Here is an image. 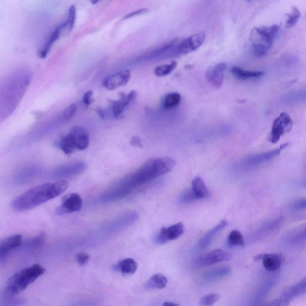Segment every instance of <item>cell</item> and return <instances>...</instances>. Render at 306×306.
Instances as JSON below:
<instances>
[{
    "instance_id": "obj_1",
    "label": "cell",
    "mask_w": 306,
    "mask_h": 306,
    "mask_svg": "<svg viewBox=\"0 0 306 306\" xmlns=\"http://www.w3.org/2000/svg\"><path fill=\"white\" fill-rule=\"evenodd\" d=\"M68 183L61 180L41 184L28 190L13 200L12 207L16 211H25L33 209L50 200L55 199L67 191Z\"/></svg>"
},
{
    "instance_id": "obj_2",
    "label": "cell",
    "mask_w": 306,
    "mask_h": 306,
    "mask_svg": "<svg viewBox=\"0 0 306 306\" xmlns=\"http://www.w3.org/2000/svg\"><path fill=\"white\" fill-rule=\"evenodd\" d=\"M45 271L46 270L43 266L35 264L13 274L7 281L2 297L3 299H13L16 295L24 291L30 284L43 275Z\"/></svg>"
},
{
    "instance_id": "obj_3",
    "label": "cell",
    "mask_w": 306,
    "mask_h": 306,
    "mask_svg": "<svg viewBox=\"0 0 306 306\" xmlns=\"http://www.w3.org/2000/svg\"><path fill=\"white\" fill-rule=\"evenodd\" d=\"M279 30L280 26L277 24L252 29L249 38L256 57H263L267 55Z\"/></svg>"
},
{
    "instance_id": "obj_4",
    "label": "cell",
    "mask_w": 306,
    "mask_h": 306,
    "mask_svg": "<svg viewBox=\"0 0 306 306\" xmlns=\"http://www.w3.org/2000/svg\"><path fill=\"white\" fill-rule=\"evenodd\" d=\"M205 34L203 32L193 34L189 38L177 42L175 48V57H179L196 51L205 41Z\"/></svg>"
},
{
    "instance_id": "obj_5",
    "label": "cell",
    "mask_w": 306,
    "mask_h": 306,
    "mask_svg": "<svg viewBox=\"0 0 306 306\" xmlns=\"http://www.w3.org/2000/svg\"><path fill=\"white\" fill-rule=\"evenodd\" d=\"M292 125L293 121L289 115L286 113H282L274 121L269 136V141L271 143H276L281 139V136L291 130Z\"/></svg>"
},
{
    "instance_id": "obj_6",
    "label": "cell",
    "mask_w": 306,
    "mask_h": 306,
    "mask_svg": "<svg viewBox=\"0 0 306 306\" xmlns=\"http://www.w3.org/2000/svg\"><path fill=\"white\" fill-rule=\"evenodd\" d=\"M231 258L232 255L229 253L223 250L215 249L198 258L195 265L197 268L208 267L218 263L228 262Z\"/></svg>"
},
{
    "instance_id": "obj_7",
    "label": "cell",
    "mask_w": 306,
    "mask_h": 306,
    "mask_svg": "<svg viewBox=\"0 0 306 306\" xmlns=\"http://www.w3.org/2000/svg\"><path fill=\"white\" fill-rule=\"evenodd\" d=\"M306 292V278H304L302 281L295 286L287 289L282 293L280 299L274 300L270 303L271 306H287L292 300L295 298L302 296Z\"/></svg>"
},
{
    "instance_id": "obj_8",
    "label": "cell",
    "mask_w": 306,
    "mask_h": 306,
    "mask_svg": "<svg viewBox=\"0 0 306 306\" xmlns=\"http://www.w3.org/2000/svg\"><path fill=\"white\" fill-rule=\"evenodd\" d=\"M184 230L185 228H184V224L182 223L173 224L169 228H163L160 230L159 233L155 236V243L157 244L162 245L177 239L179 237L183 235Z\"/></svg>"
},
{
    "instance_id": "obj_9",
    "label": "cell",
    "mask_w": 306,
    "mask_h": 306,
    "mask_svg": "<svg viewBox=\"0 0 306 306\" xmlns=\"http://www.w3.org/2000/svg\"><path fill=\"white\" fill-rule=\"evenodd\" d=\"M83 207V200L76 193L67 195L62 199V204L57 208L55 212L57 215H61L80 211Z\"/></svg>"
},
{
    "instance_id": "obj_10",
    "label": "cell",
    "mask_w": 306,
    "mask_h": 306,
    "mask_svg": "<svg viewBox=\"0 0 306 306\" xmlns=\"http://www.w3.org/2000/svg\"><path fill=\"white\" fill-rule=\"evenodd\" d=\"M22 244V236L15 234L0 241V264L6 262L10 253L18 249Z\"/></svg>"
},
{
    "instance_id": "obj_11",
    "label": "cell",
    "mask_w": 306,
    "mask_h": 306,
    "mask_svg": "<svg viewBox=\"0 0 306 306\" xmlns=\"http://www.w3.org/2000/svg\"><path fill=\"white\" fill-rule=\"evenodd\" d=\"M131 73L129 70L119 71L105 79L104 86L105 88L110 91L115 90L126 85L131 80Z\"/></svg>"
},
{
    "instance_id": "obj_12",
    "label": "cell",
    "mask_w": 306,
    "mask_h": 306,
    "mask_svg": "<svg viewBox=\"0 0 306 306\" xmlns=\"http://www.w3.org/2000/svg\"><path fill=\"white\" fill-rule=\"evenodd\" d=\"M288 144L282 145L278 149L271 150L270 152L261 153V154L250 155L244 160V165L247 166H255L268 162L278 156L279 154Z\"/></svg>"
},
{
    "instance_id": "obj_13",
    "label": "cell",
    "mask_w": 306,
    "mask_h": 306,
    "mask_svg": "<svg viewBox=\"0 0 306 306\" xmlns=\"http://www.w3.org/2000/svg\"><path fill=\"white\" fill-rule=\"evenodd\" d=\"M226 68V63H219L208 68L207 78L211 85L215 88H220L223 85Z\"/></svg>"
},
{
    "instance_id": "obj_14",
    "label": "cell",
    "mask_w": 306,
    "mask_h": 306,
    "mask_svg": "<svg viewBox=\"0 0 306 306\" xmlns=\"http://www.w3.org/2000/svg\"><path fill=\"white\" fill-rule=\"evenodd\" d=\"M70 134L75 140L76 149L83 151L89 145V134L85 129L80 126H75L71 129Z\"/></svg>"
},
{
    "instance_id": "obj_15",
    "label": "cell",
    "mask_w": 306,
    "mask_h": 306,
    "mask_svg": "<svg viewBox=\"0 0 306 306\" xmlns=\"http://www.w3.org/2000/svg\"><path fill=\"white\" fill-rule=\"evenodd\" d=\"M137 96V92L133 91L129 92L128 96L125 94H121L120 98L117 101L112 102V109L113 113L116 117L119 116L123 112L125 107L133 102Z\"/></svg>"
},
{
    "instance_id": "obj_16",
    "label": "cell",
    "mask_w": 306,
    "mask_h": 306,
    "mask_svg": "<svg viewBox=\"0 0 306 306\" xmlns=\"http://www.w3.org/2000/svg\"><path fill=\"white\" fill-rule=\"evenodd\" d=\"M228 222L226 220H223L215 226L214 228L210 229L209 231L205 234L202 239H200L198 247L200 249H204L210 245L214 237L217 235L219 232L222 231L224 228L228 226Z\"/></svg>"
},
{
    "instance_id": "obj_17",
    "label": "cell",
    "mask_w": 306,
    "mask_h": 306,
    "mask_svg": "<svg viewBox=\"0 0 306 306\" xmlns=\"http://www.w3.org/2000/svg\"><path fill=\"white\" fill-rule=\"evenodd\" d=\"M84 170V166L83 165L64 166L55 171L54 176L55 178H69L71 176L78 175V174L82 172Z\"/></svg>"
},
{
    "instance_id": "obj_18",
    "label": "cell",
    "mask_w": 306,
    "mask_h": 306,
    "mask_svg": "<svg viewBox=\"0 0 306 306\" xmlns=\"http://www.w3.org/2000/svg\"><path fill=\"white\" fill-rule=\"evenodd\" d=\"M137 268H138V265L135 261L132 258H126L115 265L113 268V270L119 271L124 275H132L136 272Z\"/></svg>"
},
{
    "instance_id": "obj_19",
    "label": "cell",
    "mask_w": 306,
    "mask_h": 306,
    "mask_svg": "<svg viewBox=\"0 0 306 306\" xmlns=\"http://www.w3.org/2000/svg\"><path fill=\"white\" fill-rule=\"evenodd\" d=\"M264 267L268 271H276L281 268L282 257L277 254H263Z\"/></svg>"
},
{
    "instance_id": "obj_20",
    "label": "cell",
    "mask_w": 306,
    "mask_h": 306,
    "mask_svg": "<svg viewBox=\"0 0 306 306\" xmlns=\"http://www.w3.org/2000/svg\"><path fill=\"white\" fill-rule=\"evenodd\" d=\"M62 33V25H60L55 29L54 32L51 34V35L49 36V38L45 42L44 46L42 47L39 52V56L40 57L45 58L47 57V54L51 51L53 45L59 39Z\"/></svg>"
},
{
    "instance_id": "obj_21",
    "label": "cell",
    "mask_w": 306,
    "mask_h": 306,
    "mask_svg": "<svg viewBox=\"0 0 306 306\" xmlns=\"http://www.w3.org/2000/svg\"><path fill=\"white\" fill-rule=\"evenodd\" d=\"M282 218L276 219L270 222L264 224L260 229H258L254 234V237L256 239H262L263 237L267 236L271 232L276 230L278 229L282 223Z\"/></svg>"
},
{
    "instance_id": "obj_22",
    "label": "cell",
    "mask_w": 306,
    "mask_h": 306,
    "mask_svg": "<svg viewBox=\"0 0 306 306\" xmlns=\"http://www.w3.org/2000/svg\"><path fill=\"white\" fill-rule=\"evenodd\" d=\"M191 189L199 200L210 196L209 191L201 178L196 177L192 180Z\"/></svg>"
},
{
    "instance_id": "obj_23",
    "label": "cell",
    "mask_w": 306,
    "mask_h": 306,
    "mask_svg": "<svg viewBox=\"0 0 306 306\" xmlns=\"http://www.w3.org/2000/svg\"><path fill=\"white\" fill-rule=\"evenodd\" d=\"M231 73L235 77L241 79V80H247V79L254 78L260 77L264 75V73L262 71H249L236 67L234 66L231 68Z\"/></svg>"
},
{
    "instance_id": "obj_24",
    "label": "cell",
    "mask_w": 306,
    "mask_h": 306,
    "mask_svg": "<svg viewBox=\"0 0 306 306\" xmlns=\"http://www.w3.org/2000/svg\"><path fill=\"white\" fill-rule=\"evenodd\" d=\"M286 240L289 244L297 245L302 244L306 241V228H301L291 231L287 234Z\"/></svg>"
},
{
    "instance_id": "obj_25",
    "label": "cell",
    "mask_w": 306,
    "mask_h": 306,
    "mask_svg": "<svg viewBox=\"0 0 306 306\" xmlns=\"http://www.w3.org/2000/svg\"><path fill=\"white\" fill-rule=\"evenodd\" d=\"M168 279L162 274L158 273L152 276L147 282V289H163L167 286Z\"/></svg>"
},
{
    "instance_id": "obj_26",
    "label": "cell",
    "mask_w": 306,
    "mask_h": 306,
    "mask_svg": "<svg viewBox=\"0 0 306 306\" xmlns=\"http://www.w3.org/2000/svg\"><path fill=\"white\" fill-rule=\"evenodd\" d=\"M231 272V268L228 266L213 269L208 271L204 276V280L208 282L214 281L222 277L228 276Z\"/></svg>"
},
{
    "instance_id": "obj_27",
    "label": "cell",
    "mask_w": 306,
    "mask_h": 306,
    "mask_svg": "<svg viewBox=\"0 0 306 306\" xmlns=\"http://www.w3.org/2000/svg\"><path fill=\"white\" fill-rule=\"evenodd\" d=\"M46 234L42 232L34 238L29 240L23 244L22 249L25 250H33L38 249L44 245L46 242Z\"/></svg>"
},
{
    "instance_id": "obj_28",
    "label": "cell",
    "mask_w": 306,
    "mask_h": 306,
    "mask_svg": "<svg viewBox=\"0 0 306 306\" xmlns=\"http://www.w3.org/2000/svg\"><path fill=\"white\" fill-rule=\"evenodd\" d=\"M76 17V8L75 5H73L68 10L67 20L62 24V32L69 33L73 30L75 25Z\"/></svg>"
},
{
    "instance_id": "obj_29",
    "label": "cell",
    "mask_w": 306,
    "mask_h": 306,
    "mask_svg": "<svg viewBox=\"0 0 306 306\" xmlns=\"http://www.w3.org/2000/svg\"><path fill=\"white\" fill-rule=\"evenodd\" d=\"M59 147L66 154H70L76 149L75 140L70 134L61 139L59 142Z\"/></svg>"
},
{
    "instance_id": "obj_30",
    "label": "cell",
    "mask_w": 306,
    "mask_h": 306,
    "mask_svg": "<svg viewBox=\"0 0 306 306\" xmlns=\"http://www.w3.org/2000/svg\"><path fill=\"white\" fill-rule=\"evenodd\" d=\"M181 97L180 94L176 92H172L167 95L163 100V106L165 109H173L177 107L181 101Z\"/></svg>"
},
{
    "instance_id": "obj_31",
    "label": "cell",
    "mask_w": 306,
    "mask_h": 306,
    "mask_svg": "<svg viewBox=\"0 0 306 306\" xmlns=\"http://www.w3.org/2000/svg\"><path fill=\"white\" fill-rule=\"evenodd\" d=\"M228 245L230 247H244V237L239 231L233 230L229 234L228 239Z\"/></svg>"
},
{
    "instance_id": "obj_32",
    "label": "cell",
    "mask_w": 306,
    "mask_h": 306,
    "mask_svg": "<svg viewBox=\"0 0 306 306\" xmlns=\"http://www.w3.org/2000/svg\"><path fill=\"white\" fill-rule=\"evenodd\" d=\"M176 66H177V63L176 61H172L169 64L159 66V67L155 68V75L159 76V77H162V76L170 75L175 69Z\"/></svg>"
},
{
    "instance_id": "obj_33",
    "label": "cell",
    "mask_w": 306,
    "mask_h": 306,
    "mask_svg": "<svg viewBox=\"0 0 306 306\" xmlns=\"http://www.w3.org/2000/svg\"><path fill=\"white\" fill-rule=\"evenodd\" d=\"M301 17V13L296 7L292 8L291 12L287 14V19L286 22V28H291L297 24Z\"/></svg>"
},
{
    "instance_id": "obj_34",
    "label": "cell",
    "mask_w": 306,
    "mask_h": 306,
    "mask_svg": "<svg viewBox=\"0 0 306 306\" xmlns=\"http://www.w3.org/2000/svg\"><path fill=\"white\" fill-rule=\"evenodd\" d=\"M38 169L35 166H31V167H28L23 170L22 172H20L18 176V181L23 183L25 181L28 180L29 179L35 175L37 172H38Z\"/></svg>"
},
{
    "instance_id": "obj_35",
    "label": "cell",
    "mask_w": 306,
    "mask_h": 306,
    "mask_svg": "<svg viewBox=\"0 0 306 306\" xmlns=\"http://www.w3.org/2000/svg\"><path fill=\"white\" fill-rule=\"evenodd\" d=\"M199 200L194 194L192 189H187L182 193L179 198V202L181 204L186 205L191 204V203Z\"/></svg>"
},
{
    "instance_id": "obj_36",
    "label": "cell",
    "mask_w": 306,
    "mask_h": 306,
    "mask_svg": "<svg viewBox=\"0 0 306 306\" xmlns=\"http://www.w3.org/2000/svg\"><path fill=\"white\" fill-rule=\"evenodd\" d=\"M220 295L218 294H210L203 297L200 300L199 305L201 306H212L217 303L220 299Z\"/></svg>"
},
{
    "instance_id": "obj_37",
    "label": "cell",
    "mask_w": 306,
    "mask_h": 306,
    "mask_svg": "<svg viewBox=\"0 0 306 306\" xmlns=\"http://www.w3.org/2000/svg\"><path fill=\"white\" fill-rule=\"evenodd\" d=\"M76 112V105L73 104L68 106L63 112L62 117L65 120L71 119Z\"/></svg>"
},
{
    "instance_id": "obj_38",
    "label": "cell",
    "mask_w": 306,
    "mask_h": 306,
    "mask_svg": "<svg viewBox=\"0 0 306 306\" xmlns=\"http://www.w3.org/2000/svg\"><path fill=\"white\" fill-rule=\"evenodd\" d=\"M76 260L80 266L85 265L89 262L90 256L84 252H80L76 255Z\"/></svg>"
},
{
    "instance_id": "obj_39",
    "label": "cell",
    "mask_w": 306,
    "mask_h": 306,
    "mask_svg": "<svg viewBox=\"0 0 306 306\" xmlns=\"http://www.w3.org/2000/svg\"><path fill=\"white\" fill-rule=\"evenodd\" d=\"M306 207V200L305 198L301 199L295 202L293 205H292V209L294 210H305Z\"/></svg>"
},
{
    "instance_id": "obj_40",
    "label": "cell",
    "mask_w": 306,
    "mask_h": 306,
    "mask_svg": "<svg viewBox=\"0 0 306 306\" xmlns=\"http://www.w3.org/2000/svg\"><path fill=\"white\" fill-rule=\"evenodd\" d=\"M148 12H149V9H139L138 10H136V11L129 13L128 15H126L125 17H124L123 18L122 20H126L130 19V18H131L136 17V16L144 15L145 14V13H147Z\"/></svg>"
},
{
    "instance_id": "obj_41",
    "label": "cell",
    "mask_w": 306,
    "mask_h": 306,
    "mask_svg": "<svg viewBox=\"0 0 306 306\" xmlns=\"http://www.w3.org/2000/svg\"><path fill=\"white\" fill-rule=\"evenodd\" d=\"M92 96H93V92L89 91L84 94L83 97V102L86 105H90L92 102Z\"/></svg>"
},
{
    "instance_id": "obj_42",
    "label": "cell",
    "mask_w": 306,
    "mask_h": 306,
    "mask_svg": "<svg viewBox=\"0 0 306 306\" xmlns=\"http://www.w3.org/2000/svg\"><path fill=\"white\" fill-rule=\"evenodd\" d=\"M131 144L133 146H139L141 147L142 146L141 139L138 136H134L131 140Z\"/></svg>"
},
{
    "instance_id": "obj_43",
    "label": "cell",
    "mask_w": 306,
    "mask_h": 306,
    "mask_svg": "<svg viewBox=\"0 0 306 306\" xmlns=\"http://www.w3.org/2000/svg\"><path fill=\"white\" fill-rule=\"evenodd\" d=\"M163 306H179L178 304H175V303H170V302H166L163 304Z\"/></svg>"
},
{
    "instance_id": "obj_44",
    "label": "cell",
    "mask_w": 306,
    "mask_h": 306,
    "mask_svg": "<svg viewBox=\"0 0 306 306\" xmlns=\"http://www.w3.org/2000/svg\"><path fill=\"white\" fill-rule=\"evenodd\" d=\"M248 1H251V0H248Z\"/></svg>"
}]
</instances>
